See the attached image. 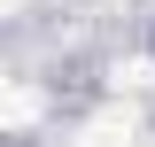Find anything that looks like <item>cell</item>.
<instances>
[{
  "mask_svg": "<svg viewBox=\"0 0 155 147\" xmlns=\"http://www.w3.org/2000/svg\"><path fill=\"white\" fill-rule=\"evenodd\" d=\"M132 109H109V116H93V124H85V132H78V139H85V147H132Z\"/></svg>",
  "mask_w": 155,
  "mask_h": 147,
  "instance_id": "obj_1",
  "label": "cell"
}]
</instances>
